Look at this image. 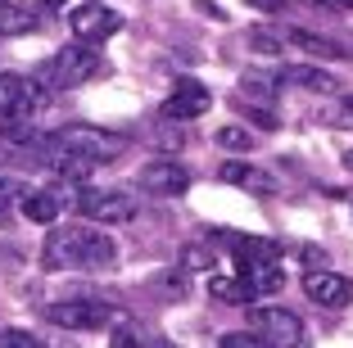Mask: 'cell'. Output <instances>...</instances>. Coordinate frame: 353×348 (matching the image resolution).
Returning <instances> with one entry per match:
<instances>
[{
    "label": "cell",
    "mask_w": 353,
    "mask_h": 348,
    "mask_svg": "<svg viewBox=\"0 0 353 348\" xmlns=\"http://www.w3.org/2000/svg\"><path fill=\"white\" fill-rule=\"evenodd\" d=\"M218 348H276L272 339H263L259 330H231V335H222Z\"/></svg>",
    "instance_id": "cell-20"
},
{
    "label": "cell",
    "mask_w": 353,
    "mask_h": 348,
    "mask_svg": "<svg viewBox=\"0 0 353 348\" xmlns=\"http://www.w3.org/2000/svg\"><path fill=\"white\" fill-rule=\"evenodd\" d=\"M218 176L227 185H240V190H250V195H276V181H272L263 167H254V163H240V158H231V163H222L218 167Z\"/></svg>",
    "instance_id": "cell-13"
},
{
    "label": "cell",
    "mask_w": 353,
    "mask_h": 348,
    "mask_svg": "<svg viewBox=\"0 0 353 348\" xmlns=\"http://www.w3.org/2000/svg\"><path fill=\"white\" fill-rule=\"evenodd\" d=\"M73 208L86 217V222L114 226V222H127V217L136 213V199L123 195V190H95V185H82V190L73 195Z\"/></svg>",
    "instance_id": "cell-6"
},
{
    "label": "cell",
    "mask_w": 353,
    "mask_h": 348,
    "mask_svg": "<svg viewBox=\"0 0 353 348\" xmlns=\"http://www.w3.org/2000/svg\"><path fill=\"white\" fill-rule=\"evenodd\" d=\"M19 208H23V217H28V222H37V226H54V217H59L63 199L54 195V190H28Z\"/></svg>",
    "instance_id": "cell-15"
},
{
    "label": "cell",
    "mask_w": 353,
    "mask_h": 348,
    "mask_svg": "<svg viewBox=\"0 0 353 348\" xmlns=\"http://www.w3.org/2000/svg\"><path fill=\"white\" fill-rule=\"evenodd\" d=\"M118 263V240L100 226H54L46 236L41 267L46 272H104Z\"/></svg>",
    "instance_id": "cell-1"
},
{
    "label": "cell",
    "mask_w": 353,
    "mask_h": 348,
    "mask_svg": "<svg viewBox=\"0 0 353 348\" xmlns=\"http://www.w3.org/2000/svg\"><path fill=\"white\" fill-rule=\"evenodd\" d=\"M95 72H100V54H95V45L77 41V45L54 50V59L41 68V86H50V91H73V86L91 82Z\"/></svg>",
    "instance_id": "cell-4"
},
{
    "label": "cell",
    "mask_w": 353,
    "mask_h": 348,
    "mask_svg": "<svg viewBox=\"0 0 353 348\" xmlns=\"http://www.w3.org/2000/svg\"><path fill=\"white\" fill-rule=\"evenodd\" d=\"M208 294L218 298V303H250V285H245V280L240 276H213L208 280Z\"/></svg>",
    "instance_id": "cell-18"
},
{
    "label": "cell",
    "mask_w": 353,
    "mask_h": 348,
    "mask_svg": "<svg viewBox=\"0 0 353 348\" xmlns=\"http://www.w3.org/2000/svg\"><path fill=\"white\" fill-rule=\"evenodd\" d=\"M37 145L46 150V158H50V154H82V158H91L95 167L123 154V136L100 132V127H59L54 136H41Z\"/></svg>",
    "instance_id": "cell-3"
},
{
    "label": "cell",
    "mask_w": 353,
    "mask_h": 348,
    "mask_svg": "<svg viewBox=\"0 0 353 348\" xmlns=\"http://www.w3.org/2000/svg\"><path fill=\"white\" fill-rule=\"evenodd\" d=\"M37 5H46V10H59V5H68V0H37Z\"/></svg>",
    "instance_id": "cell-26"
},
{
    "label": "cell",
    "mask_w": 353,
    "mask_h": 348,
    "mask_svg": "<svg viewBox=\"0 0 353 348\" xmlns=\"http://www.w3.org/2000/svg\"><path fill=\"white\" fill-rule=\"evenodd\" d=\"M303 294H308L317 307H349L353 303V280L340 276V272H322V267H312L308 276H303Z\"/></svg>",
    "instance_id": "cell-11"
},
{
    "label": "cell",
    "mask_w": 353,
    "mask_h": 348,
    "mask_svg": "<svg viewBox=\"0 0 353 348\" xmlns=\"http://www.w3.org/2000/svg\"><path fill=\"white\" fill-rule=\"evenodd\" d=\"M281 77L303 86V91H335V77L322 68H312V63H290V68H281Z\"/></svg>",
    "instance_id": "cell-16"
},
{
    "label": "cell",
    "mask_w": 353,
    "mask_h": 348,
    "mask_svg": "<svg viewBox=\"0 0 353 348\" xmlns=\"http://www.w3.org/2000/svg\"><path fill=\"white\" fill-rule=\"evenodd\" d=\"M340 113H344V123H353V95H344V104H340Z\"/></svg>",
    "instance_id": "cell-24"
},
{
    "label": "cell",
    "mask_w": 353,
    "mask_h": 348,
    "mask_svg": "<svg viewBox=\"0 0 353 348\" xmlns=\"http://www.w3.org/2000/svg\"><path fill=\"white\" fill-rule=\"evenodd\" d=\"M331 5H340V10H353V0H331Z\"/></svg>",
    "instance_id": "cell-27"
},
{
    "label": "cell",
    "mask_w": 353,
    "mask_h": 348,
    "mask_svg": "<svg viewBox=\"0 0 353 348\" xmlns=\"http://www.w3.org/2000/svg\"><path fill=\"white\" fill-rule=\"evenodd\" d=\"M0 348H46L41 335H32V330H0Z\"/></svg>",
    "instance_id": "cell-22"
},
{
    "label": "cell",
    "mask_w": 353,
    "mask_h": 348,
    "mask_svg": "<svg viewBox=\"0 0 353 348\" xmlns=\"http://www.w3.org/2000/svg\"><path fill=\"white\" fill-rule=\"evenodd\" d=\"M285 32H290V41L303 45L308 54H322V59H344V54H349L344 45H335L331 37H317V32H308V28H285Z\"/></svg>",
    "instance_id": "cell-17"
},
{
    "label": "cell",
    "mask_w": 353,
    "mask_h": 348,
    "mask_svg": "<svg viewBox=\"0 0 353 348\" xmlns=\"http://www.w3.org/2000/svg\"><path fill=\"white\" fill-rule=\"evenodd\" d=\"M250 5H259V10H281L285 0H250Z\"/></svg>",
    "instance_id": "cell-25"
},
{
    "label": "cell",
    "mask_w": 353,
    "mask_h": 348,
    "mask_svg": "<svg viewBox=\"0 0 353 348\" xmlns=\"http://www.w3.org/2000/svg\"><path fill=\"white\" fill-rule=\"evenodd\" d=\"M254 330L272 339L276 348H299L303 344V321L290 307H254Z\"/></svg>",
    "instance_id": "cell-9"
},
{
    "label": "cell",
    "mask_w": 353,
    "mask_h": 348,
    "mask_svg": "<svg viewBox=\"0 0 353 348\" xmlns=\"http://www.w3.org/2000/svg\"><path fill=\"white\" fill-rule=\"evenodd\" d=\"M236 267H240V280L250 285L254 298L276 294V289L285 285V272H281V249L272 245V240L240 236L236 240Z\"/></svg>",
    "instance_id": "cell-2"
},
{
    "label": "cell",
    "mask_w": 353,
    "mask_h": 348,
    "mask_svg": "<svg viewBox=\"0 0 353 348\" xmlns=\"http://www.w3.org/2000/svg\"><path fill=\"white\" fill-rule=\"evenodd\" d=\"M68 28H73L77 41L100 45V41H109V37L123 28V14L109 10V5H100V0H86V5H77V10L68 14Z\"/></svg>",
    "instance_id": "cell-7"
},
{
    "label": "cell",
    "mask_w": 353,
    "mask_h": 348,
    "mask_svg": "<svg viewBox=\"0 0 353 348\" xmlns=\"http://www.w3.org/2000/svg\"><path fill=\"white\" fill-rule=\"evenodd\" d=\"M208 104H213L208 86H204V82H190V77H186V82H176L172 95L159 104V118H163V123H186V118H199Z\"/></svg>",
    "instance_id": "cell-10"
},
{
    "label": "cell",
    "mask_w": 353,
    "mask_h": 348,
    "mask_svg": "<svg viewBox=\"0 0 353 348\" xmlns=\"http://www.w3.org/2000/svg\"><path fill=\"white\" fill-rule=\"evenodd\" d=\"M46 321L63 330H100L114 321V307L104 298H59V303L46 307Z\"/></svg>",
    "instance_id": "cell-5"
},
{
    "label": "cell",
    "mask_w": 353,
    "mask_h": 348,
    "mask_svg": "<svg viewBox=\"0 0 353 348\" xmlns=\"http://www.w3.org/2000/svg\"><path fill=\"white\" fill-rule=\"evenodd\" d=\"M37 104H41V91L23 72H0V123L5 118H28Z\"/></svg>",
    "instance_id": "cell-12"
},
{
    "label": "cell",
    "mask_w": 353,
    "mask_h": 348,
    "mask_svg": "<svg viewBox=\"0 0 353 348\" xmlns=\"http://www.w3.org/2000/svg\"><path fill=\"white\" fill-rule=\"evenodd\" d=\"M285 41H290V32H285V28H254L250 32V45H254V50H263V54L285 50Z\"/></svg>",
    "instance_id": "cell-19"
},
{
    "label": "cell",
    "mask_w": 353,
    "mask_h": 348,
    "mask_svg": "<svg viewBox=\"0 0 353 348\" xmlns=\"http://www.w3.org/2000/svg\"><path fill=\"white\" fill-rule=\"evenodd\" d=\"M136 185L145 190V195H163V199H176L190 190V172L176 158H154V163H145L141 172H136Z\"/></svg>",
    "instance_id": "cell-8"
},
{
    "label": "cell",
    "mask_w": 353,
    "mask_h": 348,
    "mask_svg": "<svg viewBox=\"0 0 353 348\" xmlns=\"http://www.w3.org/2000/svg\"><path fill=\"white\" fill-rule=\"evenodd\" d=\"M41 28V10H28L19 0H0V37H28Z\"/></svg>",
    "instance_id": "cell-14"
},
{
    "label": "cell",
    "mask_w": 353,
    "mask_h": 348,
    "mask_svg": "<svg viewBox=\"0 0 353 348\" xmlns=\"http://www.w3.org/2000/svg\"><path fill=\"white\" fill-rule=\"evenodd\" d=\"M23 195H28L23 185H14V181H5V176H0V226L10 222V213L23 204Z\"/></svg>",
    "instance_id": "cell-21"
},
{
    "label": "cell",
    "mask_w": 353,
    "mask_h": 348,
    "mask_svg": "<svg viewBox=\"0 0 353 348\" xmlns=\"http://www.w3.org/2000/svg\"><path fill=\"white\" fill-rule=\"evenodd\" d=\"M344 163H349V172H353V150H349V154H344Z\"/></svg>",
    "instance_id": "cell-28"
},
{
    "label": "cell",
    "mask_w": 353,
    "mask_h": 348,
    "mask_svg": "<svg viewBox=\"0 0 353 348\" xmlns=\"http://www.w3.org/2000/svg\"><path fill=\"white\" fill-rule=\"evenodd\" d=\"M218 145H222V150H250L254 136L245 132V127H222V132H218Z\"/></svg>",
    "instance_id": "cell-23"
}]
</instances>
